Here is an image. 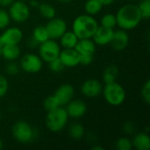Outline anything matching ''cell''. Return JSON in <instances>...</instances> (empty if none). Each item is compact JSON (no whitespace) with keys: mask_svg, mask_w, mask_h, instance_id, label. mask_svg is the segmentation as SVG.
Returning <instances> with one entry per match:
<instances>
[{"mask_svg":"<svg viewBox=\"0 0 150 150\" xmlns=\"http://www.w3.org/2000/svg\"><path fill=\"white\" fill-rule=\"evenodd\" d=\"M115 16L117 25L125 31L134 29L142 19L138 6L132 4H125L120 7Z\"/></svg>","mask_w":150,"mask_h":150,"instance_id":"6da1fadb","label":"cell"},{"mask_svg":"<svg viewBox=\"0 0 150 150\" xmlns=\"http://www.w3.org/2000/svg\"><path fill=\"white\" fill-rule=\"evenodd\" d=\"M98 27V23L94 16L89 14H82L77 16L72 25V31L81 39H92L95 32Z\"/></svg>","mask_w":150,"mask_h":150,"instance_id":"7a4b0ae2","label":"cell"},{"mask_svg":"<svg viewBox=\"0 0 150 150\" xmlns=\"http://www.w3.org/2000/svg\"><path fill=\"white\" fill-rule=\"evenodd\" d=\"M69 120V115L66 109L59 106L54 110L47 112L46 117V126L47 129L53 133H58L64 129Z\"/></svg>","mask_w":150,"mask_h":150,"instance_id":"3957f363","label":"cell"},{"mask_svg":"<svg viewBox=\"0 0 150 150\" xmlns=\"http://www.w3.org/2000/svg\"><path fill=\"white\" fill-rule=\"evenodd\" d=\"M102 94L107 104L112 106L122 105L126 99V91L117 82L106 83L102 90Z\"/></svg>","mask_w":150,"mask_h":150,"instance_id":"277c9868","label":"cell"},{"mask_svg":"<svg viewBox=\"0 0 150 150\" xmlns=\"http://www.w3.org/2000/svg\"><path fill=\"white\" fill-rule=\"evenodd\" d=\"M11 133L13 138L17 142L23 144H27L31 142L35 136L33 128L31 127L30 124L24 120L17 121L12 127Z\"/></svg>","mask_w":150,"mask_h":150,"instance_id":"5b68a950","label":"cell"},{"mask_svg":"<svg viewBox=\"0 0 150 150\" xmlns=\"http://www.w3.org/2000/svg\"><path fill=\"white\" fill-rule=\"evenodd\" d=\"M61 52V47L55 41V40L48 39L42 42L39 46V56L45 62H49L54 59L59 57Z\"/></svg>","mask_w":150,"mask_h":150,"instance_id":"8992f818","label":"cell"},{"mask_svg":"<svg viewBox=\"0 0 150 150\" xmlns=\"http://www.w3.org/2000/svg\"><path fill=\"white\" fill-rule=\"evenodd\" d=\"M9 15L11 19L17 23L26 21L30 17V8L23 1H14L9 6Z\"/></svg>","mask_w":150,"mask_h":150,"instance_id":"52a82bcc","label":"cell"},{"mask_svg":"<svg viewBox=\"0 0 150 150\" xmlns=\"http://www.w3.org/2000/svg\"><path fill=\"white\" fill-rule=\"evenodd\" d=\"M43 61L41 58L35 54H24L19 62V68L25 72L29 74H35L40 71L42 69Z\"/></svg>","mask_w":150,"mask_h":150,"instance_id":"ba28073f","label":"cell"},{"mask_svg":"<svg viewBox=\"0 0 150 150\" xmlns=\"http://www.w3.org/2000/svg\"><path fill=\"white\" fill-rule=\"evenodd\" d=\"M46 28L50 39L58 40L67 31V23L64 19L54 17L49 19L46 25Z\"/></svg>","mask_w":150,"mask_h":150,"instance_id":"9c48e42d","label":"cell"},{"mask_svg":"<svg viewBox=\"0 0 150 150\" xmlns=\"http://www.w3.org/2000/svg\"><path fill=\"white\" fill-rule=\"evenodd\" d=\"M23 39V33L20 28L11 26L6 28L0 35V41L3 45H18Z\"/></svg>","mask_w":150,"mask_h":150,"instance_id":"30bf717a","label":"cell"},{"mask_svg":"<svg viewBox=\"0 0 150 150\" xmlns=\"http://www.w3.org/2000/svg\"><path fill=\"white\" fill-rule=\"evenodd\" d=\"M74 93V87L69 83H64L56 89L54 97L57 100L60 106H64L73 99Z\"/></svg>","mask_w":150,"mask_h":150,"instance_id":"8fae6325","label":"cell"},{"mask_svg":"<svg viewBox=\"0 0 150 150\" xmlns=\"http://www.w3.org/2000/svg\"><path fill=\"white\" fill-rule=\"evenodd\" d=\"M103 85L98 79L91 78L83 82L81 86V91L87 98H97L102 93Z\"/></svg>","mask_w":150,"mask_h":150,"instance_id":"7c38bea8","label":"cell"},{"mask_svg":"<svg viewBox=\"0 0 150 150\" xmlns=\"http://www.w3.org/2000/svg\"><path fill=\"white\" fill-rule=\"evenodd\" d=\"M59 59L66 68H74L80 64V55L75 48H63L60 52Z\"/></svg>","mask_w":150,"mask_h":150,"instance_id":"4fadbf2b","label":"cell"},{"mask_svg":"<svg viewBox=\"0 0 150 150\" xmlns=\"http://www.w3.org/2000/svg\"><path fill=\"white\" fill-rule=\"evenodd\" d=\"M66 105H67V107L65 109L69 115V118L80 119V118L83 117V115L87 112L86 104L83 101L79 100V99H76V100L72 99Z\"/></svg>","mask_w":150,"mask_h":150,"instance_id":"5bb4252c","label":"cell"},{"mask_svg":"<svg viewBox=\"0 0 150 150\" xmlns=\"http://www.w3.org/2000/svg\"><path fill=\"white\" fill-rule=\"evenodd\" d=\"M110 44L116 51L124 50L129 44V35L127 32L123 29L114 31Z\"/></svg>","mask_w":150,"mask_h":150,"instance_id":"9a60e30c","label":"cell"},{"mask_svg":"<svg viewBox=\"0 0 150 150\" xmlns=\"http://www.w3.org/2000/svg\"><path fill=\"white\" fill-rule=\"evenodd\" d=\"M113 32H114L113 29L98 25L97 31L95 32V33L92 37V40L94 41V43L96 45L106 46V45L110 44L112 35H113Z\"/></svg>","mask_w":150,"mask_h":150,"instance_id":"2e32d148","label":"cell"},{"mask_svg":"<svg viewBox=\"0 0 150 150\" xmlns=\"http://www.w3.org/2000/svg\"><path fill=\"white\" fill-rule=\"evenodd\" d=\"M75 49L79 54L94 55L96 51V44L91 39H81L78 40Z\"/></svg>","mask_w":150,"mask_h":150,"instance_id":"e0dca14e","label":"cell"},{"mask_svg":"<svg viewBox=\"0 0 150 150\" xmlns=\"http://www.w3.org/2000/svg\"><path fill=\"white\" fill-rule=\"evenodd\" d=\"M133 148H135L138 150H149L150 149V137L149 135L145 133H138L135 134L134 139L132 140Z\"/></svg>","mask_w":150,"mask_h":150,"instance_id":"ac0fdd59","label":"cell"},{"mask_svg":"<svg viewBox=\"0 0 150 150\" xmlns=\"http://www.w3.org/2000/svg\"><path fill=\"white\" fill-rule=\"evenodd\" d=\"M20 48L18 45H3L2 57L8 62H14L20 56Z\"/></svg>","mask_w":150,"mask_h":150,"instance_id":"d6986e66","label":"cell"},{"mask_svg":"<svg viewBox=\"0 0 150 150\" xmlns=\"http://www.w3.org/2000/svg\"><path fill=\"white\" fill-rule=\"evenodd\" d=\"M60 45L63 48H75L78 38L73 31H66L60 38Z\"/></svg>","mask_w":150,"mask_h":150,"instance_id":"ffe728a7","label":"cell"},{"mask_svg":"<svg viewBox=\"0 0 150 150\" xmlns=\"http://www.w3.org/2000/svg\"><path fill=\"white\" fill-rule=\"evenodd\" d=\"M103 4L99 0H87L84 4V11L86 14L95 16L102 10Z\"/></svg>","mask_w":150,"mask_h":150,"instance_id":"44dd1931","label":"cell"},{"mask_svg":"<svg viewBox=\"0 0 150 150\" xmlns=\"http://www.w3.org/2000/svg\"><path fill=\"white\" fill-rule=\"evenodd\" d=\"M32 38L38 44H40V43L47 40L48 39H50L49 35H48V33L47 31V28L44 25H38V26H36L33 29V31Z\"/></svg>","mask_w":150,"mask_h":150,"instance_id":"7402d4cb","label":"cell"},{"mask_svg":"<svg viewBox=\"0 0 150 150\" xmlns=\"http://www.w3.org/2000/svg\"><path fill=\"white\" fill-rule=\"evenodd\" d=\"M119 74V69L115 65H109L105 68L103 74V80L105 83H111L116 82V78Z\"/></svg>","mask_w":150,"mask_h":150,"instance_id":"603a6c76","label":"cell"},{"mask_svg":"<svg viewBox=\"0 0 150 150\" xmlns=\"http://www.w3.org/2000/svg\"><path fill=\"white\" fill-rule=\"evenodd\" d=\"M85 130L82 124L73 123L69 127V134L74 140H80L84 136Z\"/></svg>","mask_w":150,"mask_h":150,"instance_id":"cb8c5ba5","label":"cell"},{"mask_svg":"<svg viewBox=\"0 0 150 150\" xmlns=\"http://www.w3.org/2000/svg\"><path fill=\"white\" fill-rule=\"evenodd\" d=\"M38 7H39L40 15L47 19H51V18H54L56 15L55 8L47 3H42V4H39Z\"/></svg>","mask_w":150,"mask_h":150,"instance_id":"d4e9b609","label":"cell"},{"mask_svg":"<svg viewBox=\"0 0 150 150\" xmlns=\"http://www.w3.org/2000/svg\"><path fill=\"white\" fill-rule=\"evenodd\" d=\"M100 24H101V26L113 29L117 25L116 16L112 13H106L101 18Z\"/></svg>","mask_w":150,"mask_h":150,"instance_id":"484cf974","label":"cell"},{"mask_svg":"<svg viewBox=\"0 0 150 150\" xmlns=\"http://www.w3.org/2000/svg\"><path fill=\"white\" fill-rule=\"evenodd\" d=\"M137 6L142 19H149L150 17V0H142Z\"/></svg>","mask_w":150,"mask_h":150,"instance_id":"4316f807","label":"cell"},{"mask_svg":"<svg viewBox=\"0 0 150 150\" xmlns=\"http://www.w3.org/2000/svg\"><path fill=\"white\" fill-rule=\"evenodd\" d=\"M116 148L119 150H131L133 149L132 140L127 137H121L117 141Z\"/></svg>","mask_w":150,"mask_h":150,"instance_id":"83f0119b","label":"cell"},{"mask_svg":"<svg viewBox=\"0 0 150 150\" xmlns=\"http://www.w3.org/2000/svg\"><path fill=\"white\" fill-rule=\"evenodd\" d=\"M43 105L46 111L49 112L51 110H54L57 107H59V104L57 102V100L55 99V98L54 97V95L48 96L43 102Z\"/></svg>","mask_w":150,"mask_h":150,"instance_id":"f1b7e54d","label":"cell"},{"mask_svg":"<svg viewBox=\"0 0 150 150\" xmlns=\"http://www.w3.org/2000/svg\"><path fill=\"white\" fill-rule=\"evenodd\" d=\"M48 68L49 69L54 72V73H59L61 71H62V69L65 68L62 64V62H61V60L59 59V57L54 59L53 61L48 62Z\"/></svg>","mask_w":150,"mask_h":150,"instance_id":"f546056e","label":"cell"},{"mask_svg":"<svg viewBox=\"0 0 150 150\" xmlns=\"http://www.w3.org/2000/svg\"><path fill=\"white\" fill-rule=\"evenodd\" d=\"M11 21L9 12L4 9H0V30L5 29Z\"/></svg>","mask_w":150,"mask_h":150,"instance_id":"4dcf8cb0","label":"cell"},{"mask_svg":"<svg viewBox=\"0 0 150 150\" xmlns=\"http://www.w3.org/2000/svg\"><path fill=\"white\" fill-rule=\"evenodd\" d=\"M8 90H9V83L7 78L4 76L0 75V98H4L7 94Z\"/></svg>","mask_w":150,"mask_h":150,"instance_id":"1f68e13d","label":"cell"},{"mask_svg":"<svg viewBox=\"0 0 150 150\" xmlns=\"http://www.w3.org/2000/svg\"><path fill=\"white\" fill-rule=\"evenodd\" d=\"M142 96L143 100L147 103H150V80H147L142 89Z\"/></svg>","mask_w":150,"mask_h":150,"instance_id":"d6a6232c","label":"cell"},{"mask_svg":"<svg viewBox=\"0 0 150 150\" xmlns=\"http://www.w3.org/2000/svg\"><path fill=\"white\" fill-rule=\"evenodd\" d=\"M6 73L10 76H15L19 72V66L14 62H10L6 66Z\"/></svg>","mask_w":150,"mask_h":150,"instance_id":"836d02e7","label":"cell"},{"mask_svg":"<svg viewBox=\"0 0 150 150\" xmlns=\"http://www.w3.org/2000/svg\"><path fill=\"white\" fill-rule=\"evenodd\" d=\"M80 55V64L90 65L93 62V55L90 54H79Z\"/></svg>","mask_w":150,"mask_h":150,"instance_id":"e575fe53","label":"cell"},{"mask_svg":"<svg viewBox=\"0 0 150 150\" xmlns=\"http://www.w3.org/2000/svg\"><path fill=\"white\" fill-rule=\"evenodd\" d=\"M123 130L127 134H131L134 131V126L132 122H127L123 126Z\"/></svg>","mask_w":150,"mask_h":150,"instance_id":"d590c367","label":"cell"},{"mask_svg":"<svg viewBox=\"0 0 150 150\" xmlns=\"http://www.w3.org/2000/svg\"><path fill=\"white\" fill-rule=\"evenodd\" d=\"M15 0H0L1 7H9Z\"/></svg>","mask_w":150,"mask_h":150,"instance_id":"8d00e7d4","label":"cell"},{"mask_svg":"<svg viewBox=\"0 0 150 150\" xmlns=\"http://www.w3.org/2000/svg\"><path fill=\"white\" fill-rule=\"evenodd\" d=\"M99 1H100L101 4H103V6H104V5H105V6L111 5V4H112L115 2V0H99Z\"/></svg>","mask_w":150,"mask_h":150,"instance_id":"74e56055","label":"cell"},{"mask_svg":"<svg viewBox=\"0 0 150 150\" xmlns=\"http://www.w3.org/2000/svg\"><path fill=\"white\" fill-rule=\"evenodd\" d=\"M31 5H33V7H38V6H39L38 0H33L32 3H31Z\"/></svg>","mask_w":150,"mask_h":150,"instance_id":"f35d334b","label":"cell"},{"mask_svg":"<svg viewBox=\"0 0 150 150\" xmlns=\"http://www.w3.org/2000/svg\"><path fill=\"white\" fill-rule=\"evenodd\" d=\"M92 149L93 150H102L104 149V148L103 147H101V146H94V147H92Z\"/></svg>","mask_w":150,"mask_h":150,"instance_id":"ab89813d","label":"cell"},{"mask_svg":"<svg viewBox=\"0 0 150 150\" xmlns=\"http://www.w3.org/2000/svg\"><path fill=\"white\" fill-rule=\"evenodd\" d=\"M59 1L60 3H62V4H68V3H70L72 0H57Z\"/></svg>","mask_w":150,"mask_h":150,"instance_id":"60d3db41","label":"cell"},{"mask_svg":"<svg viewBox=\"0 0 150 150\" xmlns=\"http://www.w3.org/2000/svg\"><path fill=\"white\" fill-rule=\"evenodd\" d=\"M2 47H3V44H2V42L0 41V58L2 57Z\"/></svg>","mask_w":150,"mask_h":150,"instance_id":"b9f144b4","label":"cell"},{"mask_svg":"<svg viewBox=\"0 0 150 150\" xmlns=\"http://www.w3.org/2000/svg\"><path fill=\"white\" fill-rule=\"evenodd\" d=\"M3 148V142H2V140H1V138H0V149Z\"/></svg>","mask_w":150,"mask_h":150,"instance_id":"7bdbcfd3","label":"cell"},{"mask_svg":"<svg viewBox=\"0 0 150 150\" xmlns=\"http://www.w3.org/2000/svg\"><path fill=\"white\" fill-rule=\"evenodd\" d=\"M0 119H1V112H0Z\"/></svg>","mask_w":150,"mask_h":150,"instance_id":"ee69618b","label":"cell"}]
</instances>
